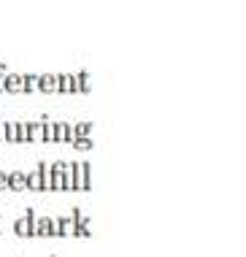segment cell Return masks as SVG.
Wrapping results in <instances>:
<instances>
[{
  "label": "cell",
  "instance_id": "cell-1",
  "mask_svg": "<svg viewBox=\"0 0 246 257\" xmlns=\"http://www.w3.org/2000/svg\"><path fill=\"white\" fill-rule=\"evenodd\" d=\"M14 233L19 235V238H35V208L27 206L25 208V217L14 222Z\"/></svg>",
  "mask_w": 246,
  "mask_h": 257
},
{
  "label": "cell",
  "instance_id": "cell-2",
  "mask_svg": "<svg viewBox=\"0 0 246 257\" xmlns=\"http://www.w3.org/2000/svg\"><path fill=\"white\" fill-rule=\"evenodd\" d=\"M73 179H76V190H92V171H89L87 160H73Z\"/></svg>",
  "mask_w": 246,
  "mask_h": 257
},
{
  "label": "cell",
  "instance_id": "cell-3",
  "mask_svg": "<svg viewBox=\"0 0 246 257\" xmlns=\"http://www.w3.org/2000/svg\"><path fill=\"white\" fill-rule=\"evenodd\" d=\"M70 219H73V238H89V235H92L89 219L81 214L79 206H73V214H70Z\"/></svg>",
  "mask_w": 246,
  "mask_h": 257
},
{
  "label": "cell",
  "instance_id": "cell-4",
  "mask_svg": "<svg viewBox=\"0 0 246 257\" xmlns=\"http://www.w3.org/2000/svg\"><path fill=\"white\" fill-rule=\"evenodd\" d=\"M49 173H52V190H65V160L49 163Z\"/></svg>",
  "mask_w": 246,
  "mask_h": 257
},
{
  "label": "cell",
  "instance_id": "cell-5",
  "mask_svg": "<svg viewBox=\"0 0 246 257\" xmlns=\"http://www.w3.org/2000/svg\"><path fill=\"white\" fill-rule=\"evenodd\" d=\"M57 84H60L57 73H38V84H35V89L52 95V92H57Z\"/></svg>",
  "mask_w": 246,
  "mask_h": 257
},
{
  "label": "cell",
  "instance_id": "cell-6",
  "mask_svg": "<svg viewBox=\"0 0 246 257\" xmlns=\"http://www.w3.org/2000/svg\"><path fill=\"white\" fill-rule=\"evenodd\" d=\"M73 92L76 95H89V92H92V84H89V71L73 73Z\"/></svg>",
  "mask_w": 246,
  "mask_h": 257
},
{
  "label": "cell",
  "instance_id": "cell-7",
  "mask_svg": "<svg viewBox=\"0 0 246 257\" xmlns=\"http://www.w3.org/2000/svg\"><path fill=\"white\" fill-rule=\"evenodd\" d=\"M35 235L57 238V235H54V219L52 217H35Z\"/></svg>",
  "mask_w": 246,
  "mask_h": 257
},
{
  "label": "cell",
  "instance_id": "cell-8",
  "mask_svg": "<svg viewBox=\"0 0 246 257\" xmlns=\"http://www.w3.org/2000/svg\"><path fill=\"white\" fill-rule=\"evenodd\" d=\"M41 144H54V122L49 114L41 116Z\"/></svg>",
  "mask_w": 246,
  "mask_h": 257
},
{
  "label": "cell",
  "instance_id": "cell-9",
  "mask_svg": "<svg viewBox=\"0 0 246 257\" xmlns=\"http://www.w3.org/2000/svg\"><path fill=\"white\" fill-rule=\"evenodd\" d=\"M54 219V235H73V219L70 217H52Z\"/></svg>",
  "mask_w": 246,
  "mask_h": 257
},
{
  "label": "cell",
  "instance_id": "cell-10",
  "mask_svg": "<svg viewBox=\"0 0 246 257\" xmlns=\"http://www.w3.org/2000/svg\"><path fill=\"white\" fill-rule=\"evenodd\" d=\"M9 190H14V192L27 190V179L22 171H9Z\"/></svg>",
  "mask_w": 246,
  "mask_h": 257
},
{
  "label": "cell",
  "instance_id": "cell-11",
  "mask_svg": "<svg viewBox=\"0 0 246 257\" xmlns=\"http://www.w3.org/2000/svg\"><path fill=\"white\" fill-rule=\"evenodd\" d=\"M54 141H60V144L70 141V122H65V119L54 122Z\"/></svg>",
  "mask_w": 246,
  "mask_h": 257
},
{
  "label": "cell",
  "instance_id": "cell-12",
  "mask_svg": "<svg viewBox=\"0 0 246 257\" xmlns=\"http://www.w3.org/2000/svg\"><path fill=\"white\" fill-rule=\"evenodd\" d=\"M60 84H57V92H65V95H76L73 92V73H57Z\"/></svg>",
  "mask_w": 246,
  "mask_h": 257
},
{
  "label": "cell",
  "instance_id": "cell-13",
  "mask_svg": "<svg viewBox=\"0 0 246 257\" xmlns=\"http://www.w3.org/2000/svg\"><path fill=\"white\" fill-rule=\"evenodd\" d=\"M92 127H95V124L92 122H76V124H70V138H79V136H89V133H92Z\"/></svg>",
  "mask_w": 246,
  "mask_h": 257
},
{
  "label": "cell",
  "instance_id": "cell-14",
  "mask_svg": "<svg viewBox=\"0 0 246 257\" xmlns=\"http://www.w3.org/2000/svg\"><path fill=\"white\" fill-rule=\"evenodd\" d=\"M17 144H30V122H17Z\"/></svg>",
  "mask_w": 246,
  "mask_h": 257
},
{
  "label": "cell",
  "instance_id": "cell-15",
  "mask_svg": "<svg viewBox=\"0 0 246 257\" xmlns=\"http://www.w3.org/2000/svg\"><path fill=\"white\" fill-rule=\"evenodd\" d=\"M25 179H27V187H30V190H35V192L44 190V182H41V171L38 168L30 171V173H25Z\"/></svg>",
  "mask_w": 246,
  "mask_h": 257
},
{
  "label": "cell",
  "instance_id": "cell-16",
  "mask_svg": "<svg viewBox=\"0 0 246 257\" xmlns=\"http://www.w3.org/2000/svg\"><path fill=\"white\" fill-rule=\"evenodd\" d=\"M68 144H73V149H79V152H89L95 147V141L89 136H79V138H70Z\"/></svg>",
  "mask_w": 246,
  "mask_h": 257
},
{
  "label": "cell",
  "instance_id": "cell-17",
  "mask_svg": "<svg viewBox=\"0 0 246 257\" xmlns=\"http://www.w3.org/2000/svg\"><path fill=\"white\" fill-rule=\"evenodd\" d=\"M38 171H41V182H44V190L52 192V173H49V163H46V160H41V163H38Z\"/></svg>",
  "mask_w": 246,
  "mask_h": 257
},
{
  "label": "cell",
  "instance_id": "cell-18",
  "mask_svg": "<svg viewBox=\"0 0 246 257\" xmlns=\"http://www.w3.org/2000/svg\"><path fill=\"white\" fill-rule=\"evenodd\" d=\"M35 84H38V76H35V73H22V92L30 95L35 89Z\"/></svg>",
  "mask_w": 246,
  "mask_h": 257
},
{
  "label": "cell",
  "instance_id": "cell-19",
  "mask_svg": "<svg viewBox=\"0 0 246 257\" xmlns=\"http://www.w3.org/2000/svg\"><path fill=\"white\" fill-rule=\"evenodd\" d=\"M3 141H9V144H17V122H6Z\"/></svg>",
  "mask_w": 246,
  "mask_h": 257
},
{
  "label": "cell",
  "instance_id": "cell-20",
  "mask_svg": "<svg viewBox=\"0 0 246 257\" xmlns=\"http://www.w3.org/2000/svg\"><path fill=\"white\" fill-rule=\"evenodd\" d=\"M30 122V141H41V119H27Z\"/></svg>",
  "mask_w": 246,
  "mask_h": 257
},
{
  "label": "cell",
  "instance_id": "cell-21",
  "mask_svg": "<svg viewBox=\"0 0 246 257\" xmlns=\"http://www.w3.org/2000/svg\"><path fill=\"white\" fill-rule=\"evenodd\" d=\"M0 190H9V173L0 171Z\"/></svg>",
  "mask_w": 246,
  "mask_h": 257
},
{
  "label": "cell",
  "instance_id": "cell-22",
  "mask_svg": "<svg viewBox=\"0 0 246 257\" xmlns=\"http://www.w3.org/2000/svg\"><path fill=\"white\" fill-rule=\"evenodd\" d=\"M52 257H54V254H52Z\"/></svg>",
  "mask_w": 246,
  "mask_h": 257
}]
</instances>
